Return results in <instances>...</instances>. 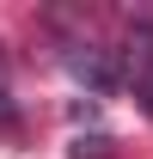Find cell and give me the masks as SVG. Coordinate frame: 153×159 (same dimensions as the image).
Wrapping results in <instances>:
<instances>
[{"instance_id":"obj_2","label":"cell","mask_w":153,"mask_h":159,"mask_svg":"<svg viewBox=\"0 0 153 159\" xmlns=\"http://www.w3.org/2000/svg\"><path fill=\"white\" fill-rule=\"evenodd\" d=\"M67 67H74L86 86H116V49H92V43H80V49H67Z\"/></svg>"},{"instance_id":"obj_1","label":"cell","mask_w":153,"mask_h":159,"mask_svg":"<svg viewBox=\"0 0 153 159\" xmlns=\"http://www.w3.org/2000/svg\"><path fill=\"white\" fill-rule=\"evenodd\" d=\"M116 74L129 80V92L141 98V110L153 116V25H147V31H135V37L116 49Z\"/></svg>"}]
</instances>
